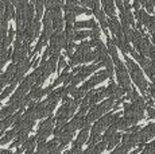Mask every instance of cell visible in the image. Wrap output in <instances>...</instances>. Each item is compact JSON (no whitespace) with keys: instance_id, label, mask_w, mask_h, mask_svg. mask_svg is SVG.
Instances as JSON below:
<instances>
[{"instance_id":"cell-6","label":"cell","mask_w":155,"mask_h":154,"mask_svg":"<svg viewBox=\"0 0 155 154\" xmlns=\"http://www.w3.org/2000/svg\"><path fill=\"white\" fill-rule=\"evenodd\" d=\"M115 73H116V77H117L119 85L124 89V92H127L131 88V77H130V73H128L126 65L121 61L115 65Z\"/></svg>"},{"instance_id":"cell-16","label":"cell","mask_w":155,"mask_h":154,"mask_svg":"<svg viewBox=\"0 0 155 154\" xmlns=\"http://www.w3.org/2000/svg\"><path fill=\"white\" fill-rule=\"evenodd\" d=\"M23 146H22V149H23V152H27V153H32L35 150V145H37V137H31V138H27L25 142H23Z\"/></svg>"},{"instance_id":"cell-8","label":"cell","mask_w":155,"mask_h":154,"mask_svg":"<svg viewBox=\"0 0 155 154\" xmlns=\"http://www.w3.org/2000/svg\"><path fill=\"white\" fill-rule=\"evenodd\" d=\"M89 49H92L91 43H89V41H81V43L80 45L76 46V52L73 53V54L70 55V62L69 65L70 66H76V65H81L82 64V57H84V54L86 52H88Z\"/></svg>"},{"instance_id":"cell-20","label":"cell","mask_w":155,"mask_h":154,"mask_svg":"<svg viewBox=\"0 0 155 154\" xmlns=\"http://www.w3.org/2000/svg\"><path fill=\"white\" fill-rule=\"evenodd\" d=\"M89 35H91V32L86 31V30H76L74 28V41H82L85 39V38H88Z\"/></svg>"},{"instance_id":"cell-19","label":"cell","mask_w":155,"mask_h":154,"mask_svg":"<svg viewBox=\"0 0 155 154\" xmlns=\"http://www.w3.org/2000/svg\"><path fill=\"white\" fill-rule=\"evenodd\" d=\"M32 3H34V10H35V14H37V16L35 18H38V19H41V16L43 15V0H31Z\"/></svg>"},{"instance_id":"cell-25","label":"cell","mask_w":155,"mask_h":154,"mask_svg":"<svg viewBox=\"0 0 155 154\" xmlns=\"http://www.w3.org/2000/svg\"><path fill=\"white\" fill-rule=\"evenodd\" d=\"M57 65H58V69L61 70V69H64L65 66H66V61H65V57H62V55H59L58 57V61H57Z\"/></svg>"},{"instance_id":"cell-1","label":"cell","mask_w":155,"mask_h":154,"mask_svg":"<svg viewBox=\"0 0 155 154\" xmlns=\"http://www.w3.org/2000/svg\"><path fill=\"white\" fill-rule=\"evenodd\" d=\"M80 103H81V100L69 99V97H66V99L64 100V104L59 107L58 112H57V118H55L57 127L62 126V124H65L68 120H70V118L73 116L74 112L77 111V107L80 105Z\"/></svg>"},{"instance_id":"cell-17","label":"cell","mask_w":155,"mask_h":154,"mask_svg":"<svg viewBox=\"0 0 155 154\" xmlns=\"http://www.w3.org/2000/svg\"><path fill=\"white\" fill-rule=\"evenodd\" d=\"M96 26V22H94V19H88V20H80V22H74L73 23V27L76 28V30H78V28H92Z\"/></svg>"},{"instance_id":"cell-24","label":"cell","mask_w":155,"mask_h":154,"mask_svg":"<svg viewBox=\"0 0 155 154\" xmlns=\"http://www.w3.org/2000/svg\"><path fill=\"white\" fill-rule=\"evenodd\" d=\"M89 32H91V35H89L91 38H100L101 37V28L97 25L94 26V27H92Z\"/></svg>"},{"instance_id":"cell-2","label":"cell","mask_w":155,"mask_h":154,"mask_svg":"<svg viewBox=\"0 0 155 154\" xmlns=\"http://www.w3.org/2000/svg\"><path fill=\"white\" fill-rule=\"evenodd\" d=\"M126 65H127L128 73H130V77L134 80V82L138 85V88L142 92H147L148 82H147V80L144 79V76H143L140 68L134 62V60H131V58H128V57H126Z\"/></svg>"},{"instance_id":"cell-7","label":"cell","mask_w":155,"mask_h":154,"mask_svg":"<svg viewBox=\"0 0 155 154\" xmlns=\"http://www.w3.org/2000/svg\"><path fill=\"white\" fill-rule=\"evenodd\" d=\"M49 42H50V50L51 53H59L61 49H65L66 46L68 41H66V37H65V32L62 31H53V34L50 35L49 38Z\"/></svg>"},{"instance_id":"cell-10","label":"cell","mask_w":155,"mask_h":154,"mask_svg":"<svg viewBox=\"0 0 155 154\" xmlns=\"http://www.w3.org/2000/svg\"><path fill=\"white\" fill-rule=\"evenodd\" d=\"M93 14H94V16L99 19V22H100V28L104 31V35H107L108 37V23H107V19H105V12H104L103 10L99 7V8H93Z\"/></svg>"},{"instance_id":"cell-12","label":"cell","mask_w":155,"mask_h":154,"mask_svg":"<svg viewBox=\"0 0 155 154\" xmlns=\"http://www.w3.org/2000/svg\"><path fill=\"white\" fill-rule=\"evenodd\" d=\"M107 23H108V27L113 35H119L121 32V25L119 23V20L116 19V16H109V19H107Z\"/></svg>"},{"instance_id":"cell-3","label":"cell","mask_w":155,"mask_h":154,"mask_svg":"<svg viewBox=\"0 0 155 154\" xmlns=\"http://www.w3.org/2000/svg\"><path fill=\"white\" fill-rule=\"evenodd\" d=\"M99 68H101V65L99 64V62H97V64H93V65H88V66H84V68H78V69H77V72L73 75V77H71L69 84H71L73 87H76L77 84L85 81L86 77L93 75V73L96 72Z\"/></svg>"},{"instance_id":"cell-26","label":"cell","mask_w":155,"mask_h":154,"mask_svg":"<svg viewBox=\"0 0 155 154\" xmlns=\"http://www.w3.org/2000/svg\"><path fill=\"white\" fill-rule=\"evenodd\" d=\"M147 116L150 118V119H155V108L153 105L147 107Z\"/></svg>"},{"instance_id":"cell-9","label":"cell","mask_w":155,"mask_h":154,"mask_svg":"<svg viewBox=\"0 0 155 154\" xmlns=\"http://www.w3.org/2000/svg\"><path fill=\"white\" fill-rule=\"evenodd\" d=\"M107 50H108V53H109V57L112 58L113 66H115L116 64H119V62H120V58H119L117 46L115 45V41L111 39V38H109V37H108V41H107Z\"/></svg>"},{"instance_id":"cell-11","label":"cell","mask_w":155,"mask_h":154,"mask_svg":"<svg viewBox=\"0 0 155 154\" xmlns=\"http://www.w3.org/2000/svg\"><path fill=\"white\" fill-rule=\"evenodd\" d=\"M140 64V68H143V70H144V73L147 75L148 77H153L154 73H153V64H151V60H148L147 57H144V55H139V58L136 60Z\"/></svg>"},{"instance_id":"cell-28","label":"cell","mask_w":155,"mask_h":154,"mask_svg":"<svg viewBox=\"0 0 155 154\" xmlns=\"http://www.w3.org/2000/svg\"><path fill=\"white\" fill-rule=\"evenodd\" d=\"M65 2H66V0H65Z\"/></svg>"},{"instance_id":"cell-15","label":"cell","mask_w":155,"mask_h":154,"mask_svg":"<svg viewBox=\"0 0 155 154\" xmlns=\"http://www.w3.org/2000/svg\"><path fill=\"white\" fill-rule=\"evenodd\" d=\"M107 147V143L104 141L101 142H97V143L92 145V146H89L86 150H84V153H93V154H99V153H103L104 150H105Z\"/></svg>"},{"instance_id":"cell-14","label":"cell","mask_w":155,"mask_h":154,"mask_svg":"<svg viewBox=\"0 0 155 154\" xmlns=\"http://www.w3.org/2000/svg\"><path fill=\"white\" fill-rule=\"evenodd\" d=\"M51 26H53V30L54 31H62L64 30V26H65V19L62 18V15H55L51 16Z\"/></svg>"},{"instance_id":"cell-18","label":"cell","mask_w":155,"mask_h":154,"mask_svg":"<svg viewBox=\"0 0 155 154\" xmlns=\"http://www.w3.org/2000/svg\"><path fill=\"white\" fill-rule=\"evenodd\" d=\"M135 15H136V19H138V22L140 23L142 26H147V23H148V19H150V15H148L146 11H143V10H136L135 11Z\"/></svg>"},{"instance_id":"cell-22","label":"cell","mask_w":155,"mask_h":154,"mask_svg":"<svg viewBox=\"0 0 155 154\" xmlns=\"http://www.w3.org/2000/svg\"><path fill=\"white\" fill-rule=\"evenodd\" d=\"M140 2V4H143L146 7V10H147L148 14H154V3L153 0H139Z\"/></svg>"},{"instance_id":"cell-5","label":"cell","mask_w":155,"mask_h":154,"mask_svg":"<svg viewBox=\"0 0 155 154\" xmlns=\"http://www.w3.org/2000/svg\"><path fill=\"white\" fill-rule=\"evenodd\" d=\"M107 79L112 80V79H113V75H111V73H109L107 69H104V70H99V72H97L96 75L92 76L91 79L86 80L84 84H82L81 89H82V91H85V92H88V91H91L92 88H94L96 85H99L100 82L105 81Z\"/></svg>"},{"instance_id":"cell-21","label":"cell","mask_w":155,"mask_h":154,"mask_svg":"<svg viewBox=\"0 0 155 154\" xmlns=\"http://www.w3.org/2000/svg\"><path fill=\"white\" fill-rule=\"evenodd\" d=\"M15 87H16V84H14V82H11V84L8 85V87L4 89V92H2V93H0V102H2L3 99H5V97H7V96H10L11 92H12V91L15 89Z\"/></svg>"},{"instance_id":"cell-4","label":"cell","mask_w":155,"mask_h":154,"mask_svg":"<svg viewBox=\"0 0 155 154\" xmlns=\"http://www.w3.org/2000/svg\"><path fill=\"white\" fill-rule=\"evenodd\" d=\"M54 123H55V118H53L51 115L46 118V120L39 124V129H38V134L37 137V143L41 142H46V139L53 134V130H54Z\"/></svg>"},{"instance_id":"cell-23","label":"cell","mask_w":155,"mask_h":154,"mask_svg":"<svg viewBox=\"0 0 155 154\" xmlns=\"http://www.w3.org/2000/svg\"><path fill=\"white\" fill-rule=\"evenodd\" d=\"M144 154H154L155 153V141H153L151 143H146L144 149H143Z\"/></svg>"},{"instance_id":"cell-13","label":"cell","mask_w":155,"mask_h":154,"mask_svg":"<svg viewBox=\"0 0 155 154\" xmlns=\"http://www.w3.org/2000/svg\"><path fill=\"white\" fill-rule=\"evenodd\" d=\"M89 127H82L81 129V131H80V134H78V137L76 138V141H74V143H73V146H76V147H82V145L86 142V139H88L89 137Z\"/></svg>"},{"instance_id":"cell-27","label":"cell","mask_w":155,"mask_h":154,"mask_svg":"<svg viewBox=\"0 0 155 154\" xmlns=\"http://www.w3.org/2000/svg\"><path fill=\"white\" fill-rule=\"evenodd\" d=\"M132 7H134V10H139V8H140V2H139V0H134L132 2Z\"/></svg>"}]
</instances>
